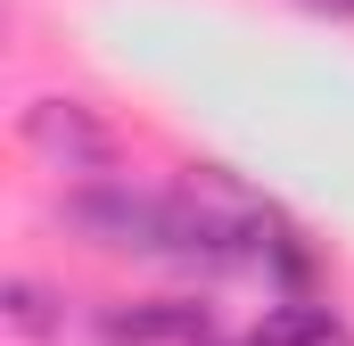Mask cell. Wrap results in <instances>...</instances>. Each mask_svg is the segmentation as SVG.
<instances>
[{
    "label": "cell",
    "instance_id": "obj_5",
    "mask_svg": "<svg viewBox=\"0 0 354 346\" xmlns=\"http://www.w3.org/2000/svg\"><path fill=\"white\" fill-rule=\"evenodd\" d=\"M297 8H313V17H354V0H297Z\"/></svg>",
    "mask_w": 354,
    "mask_h": 346
},
{
    "label": "cell",
    "instance_id": "obj_4",
    "mask_svg": "<svg viewBox=\"0 0 354 346\" xmlns=\"http://www.w3.org/2000/svg\"><path fill=\"white\" fill-rule=\"evenodd\" d=\"M0 322L17 338H50V330H66V297L41 280H0Z\"/></svg>",
    "mask_w": 354,
    "mask_h": 346
},
{
    "label": "cell",
    "instance_id": "obj_2",
    "mask_svg": "<svg viewBox=\"0 0 354 346\" xmlns=\"http://www.w3.org/2000/svg\"><path fill=\"white\" fill-rule=\"evenodd\" d=\"M99 330L107 346H214V313L189 297H140V305H107Z\"/></svg>",
    "mask_w": 354,
    "mask_h": 346
},
{
    "label": "cell",
    "instance_id": "obj_6",
    "mask_svg": "<svg viewBox=\"0 0 354 346\" xmlns=\"http://www.w3.org/2000/svg\"><path fill=\"white\" fill-rule=\"evenodd\" d=\"M214 346H231V338H214ZM239 346H256V338H239Z\"/></svg>",
    "mask_w": 354,
    "mask_h": 346
},
{
    "label": "cell",
    "instance_id": "obj_1",
    "mask_svg": "<svg viewBox=\"0 0 354 346\" xmlns=\"http://www.w3.org/2000/svg\"><path fill=\"white\" fill-rule=\"evenodd\" d=\"M17 132H25V149L50 173H115V157H124L115 124L99 107H83V99H33L17 116Z\"/></svg>",
    "mask_w": 354,
    "mask_h": 346
},
{
    "label": "cell",
    "instance_id": "obj_3",
    "mask_svg": "<svg viewBox=\"0 0 354 346\" xmlns=\"http://www.w3.org/2000/svg\"><path fill=\"white\" fill-rule=\"evenodd\" d=\"M256 346H354V330L330 313V305H313V297H288V305H272L264 322L248 330Z\"/></svg>",
    "mask_w": 354,
    "mask_h": 346
}]
</instances>
